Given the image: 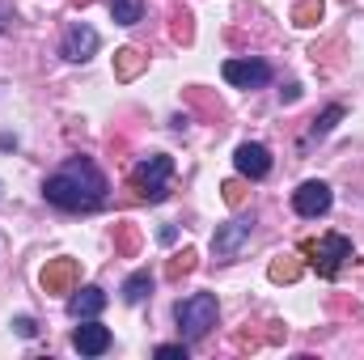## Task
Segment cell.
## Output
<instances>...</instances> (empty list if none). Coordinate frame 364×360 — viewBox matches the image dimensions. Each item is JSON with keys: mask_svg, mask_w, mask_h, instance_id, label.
Returning <instances> with one entry per match:
<instances>
[{"mask_svg": "<svg viewBox=\"0 0 364 360\" xmlns=\"http://www.w3.org/2000/svg\"><path fill=\"white\" fill-rule=\"evenodd\" d=\"M102 309H106V292H102V288H93V284L68 297V314H73L77 322H85V318H97Z\"/></svg>", "mask_w": 364, "mask_h": 360, "instance_id": "obj_12", "label": "cell"}, {"mask_svg": "<svg viewBox=\"0 0 364 360\" xmlns=\"http://www.w3.org/2000/svg\"><path fill=\"white\" fill-rule=\"evenodd\" d=\"M149 292H153V275H149V271H136V275L123 284V301H127V305H140Z\"/></svg>", "mask_w": 364, "mask_h": 360, "instance_id": "obj_17", "label": "cell"}, {"mask_svg": "<svg viewBox=\"0 0 364 360\" xmlns=\"http://www.w3.org/2000/svg\"><path fill=\"white\" fill-rule=\"evenodd\" d=\"M73 348H77L81 356H102V352L110 348V331H106L102 322H90V318H85V327L73 331Z\"/></svg>", "mask_w": 364, "mask_h": 360, "instance_id": "obj_11", "label": "cell"}, {"mask_svg": "<svg viewBox=\"0 0 364 360\" xmlns=\"http://www.w3.org/2000/svg\"><path fill=\"white\" fill-rule=\"evenodd\" d=\"M0 30H4V4H0Z\"/></svg>", "mask_w": 364, "mask_h": 360, "instance_id": "obj_24", "label": "cell"}, {"mask_svg": "<svg viewBox=\"0 0 364 360\" xmlns=\"http://www.w3.org/2000/svg\"><path fill=\"white\" fill-rule=\"evenodd\" d=\"M250 221H229V225H216V233H212V255L220 259V263H229V259H237V250L250 242Z\"/></svg>", "mask_w": 364, "mask_h": 360, "instance_id": "obj_7", "label": "cell"}, {"mask_svg": "<svg viewBox=\"0 0 364 360\" xmlns=\"http://www.w3.org/2000/svg\"><path fill=\"white\" fill-rule=\"evenodd\" d=\"M110 17L119 26H136L144 17V0H110Z\"/></svg>", "mask_w": 364, "mask_h": 360, "instance_id": "obj_18", "label": "cell"}, {"mask_svg": "<svg viewBox=\"0 0 364 360\" xmlns=\"http://www.w3.org/2000/svg\"><path fill=\"white\" fill-rule=\"evenodd\" d=\"M225 81L237 90H263L272 81V64L267 60H229L225 64Z\"/></svg>", "mask_w": 364, "mask_h": 360, "instance_id": "obj_6", "label": "cell"}, {"mask_svg": "<svg viewBox=\"0 0 364 360\" xmlns=\"http://www.w3.org/2000/svg\"><path fill=\"white\" fill-rule=\"evenodd\" d=\"M339 119H343V106H326V110H322V115L314 119V127H309V136H305V149H309L314 140H322V136H331Z\"/></svg>", "mask_w": 364, "mask_h": 360, "instance_id": "obj_15", "label": "cell"}, {"mask_svg": "<svg viewBox=\"0 0 364 360\" xmlns=\"http://www.w3.org/2000/svg\"><path fill=\"white\" fill-rule=\"evenodd\" d=\"M267 275H272V284H296L301 280V259L296 255H275Z\"/></svg>", "mask_w": 364, "mask_h": 360, "instance_id": "obj_14", "label": "cell"}, {"mask_svg": "<svg viewBox=\"0 0 364 360\" xmlns=\"http://www.w3.org/2000/svg\"><path fill=\"white\" fill-rule=\"evenodd\" d=\"M114 250H119L123 259H132V255L140 250V229H136L132 221H123V225H114Z\"/></svg>", "mask_w": 364, "mask_h": 360, "instance_id": "obj_16", "label": "cell"}, {"mask_svg": "<svg viewBox=\"0 0 364 360\" xmlns=\"http://www.w3.org/2000/svg\"><path fill=\"white\" fill-rule=\"evenodd\" d=\"M233 162H237V174L242 179H267L272 174V153L263 149V144H237V153H233Z\"/></svg>", "mask_w": 364, "mask_h": 360, "instance_id": "obj_10", "label": "cell"}, {"mask_svg": "<svg viewBox=\"0 0 364 360\" xmlns=\"http://www.w3.org/2000/svg\"><path fill=\"white\" fill-rule=\"evenodd\" d=\"M13 331H17V335H21V339H34V335H38V322H34V318H26V314H21V318H13Z\"/></svg>", "mask_w": 364, "mask_h": 360, "instance_id": "obj_22", "label": "cell"}, {"mask_svg": "<svg viewBox=\"0 0 364 360\" xmlns=\"http://www.w3.org/2000/svg\"><path fill=\"white\" fill-rule=\"evenodd\" d=\"M97 30L93 26H85V21H73L68 30H64V43H60V55L64 60H73V64H85V60H93V51H97Z\"/></svg>", "mask_w": 364, "mask_h": 360, "instance_id": "obj_5", "label": "cell"}, {"mask_svg": "<svg viewBox=\"0 0 364 360\" xmlns=\"http://www.w3.org/2000/svg\"><path fill=\"white\" fill-rule=\"evenodd\" d=\"M77 280H81V263L77 259H47V268L38 275L43 292H73Z\"/></svg>", "mask_w": 364, "mask_h": 360, "instance_id": "obj_9", "label": "cell"}, {"mask_svg": "<svg viewBox=\"0 0 364 360\" xmlns=\"http://www.w3.org/2000/svg\"><path fill=\"white\" fill-rule=\"evenodd\" d=\"M301 255H309V263L318 268L322 280H335L339 268L352 259V242H348L343 233H326V238H318V242H301Z\"/></svg>", "mask_w": 364, "mask_h": 360, "instance_id": "obj_4", "label": "cell"}, {"mask_svg": "<svg viewBox=\"0 0 364 360\" xmlns=\"http://www.w3.org/2000/svg\"><path fill=\"white\" fill-rule=\"evenodd\" d=\"M322 13H326V4H322V0H301V4L292 9V26H318V21H322Z\"/></svg>", "mask_w": 364, "mask_h": 360, "instance_id": "obj_19", "label": "cell"}, {"mask_svg": "<svg viewBox=\"0 0 364 360\" xmlns=\"http://www.w3.org/2000/svg\"><path fill=\"white\" fill-rule=\"evenodd\" d=\"M292 208H296V216H326L331 212V186L322 179L301 182L292 191Z\"/></svg>", "mask_w": 364, "mask_h": 360, "instance_id": "obj_8", "label": "cell"}, {"mask_svg": "<svg viewBox=\"0 0 364 360\" xmlns=\"http://www.w3.org/2000/svg\"><path fill=\"white\" fill-rule=\"evenodd\" d=\"M216 314H220V305H216L212 292H195V297H186V301L174 305V318H178V331H182L186 344L203 339V335L216 327Z\"/></svg>", "mask_w": 364, "mask_h": 360, "instance_id": "obj_2", "label": "cell"}, {"mask_svg": "<svg viewBox=\"0 0 364 360\" xmlns=\"http://www.w3.org/2000/svg\"><path fill=\"white\" fill-rule=\"evenodd\" d=\"M144 64H149V55H140L136 47H119L114 51V77L119 81H136L144 73Z\"/></svg>", "mask_w": 364, "mask_h": 360, "instance_id": "obj_13", "label": "cell"}, {"mask_svg": "<svg viewBox=\"0 0 364 360\" xmlns=\"http://www.w3.org/2000/svg\"><path fill=\"white\" fill-rule=\"evenodd\" d=\"M170 179H174V157H166V153H153V157H144V162L132 170V186H136L149 203H161V199H166Z\"/></svg>", "mask_w": 364, "mask_h": 360, "instance_id": "obj_3", "label": "cell"}, {"mask_svg": "<svg viewBox=\"0 0 364 360\" xmlns=\"http://www.w3.org/2000/svg\"><path fill=\"white\" fill-rule=\"evenodd\" d=\"M43 195L60 212H93V208L106 203V174L90 157H68L51 179L43 182Z\"/></svg>", "mask_w": 364, "mask_h": 360, "instance_id": "obj_1", "label": "cell"}, {"mask_svg": "<svg viewBox=\"0 0 364 360\" xmlns=\"http://www.w3.org/2000/svg\"><path fill=\"white\" fill-rule=\"evenodd\" d=\"M195 259H199L195 250H182V255H174V259L166 263V275H170V280H178V275H186V271H195Z\"/></svg>", "mask_w": 364, "mask_h": 360, "instance_id": "obj_20", "label": "cell"}, {"mask_svg": "<svg viewBox=\"0 0 364 360\" xmlns=\"http://www.w3.org/2000/svg\"><path fill=\"white\" fill-rule=\"evenodd\" d=\"M157 356L161 360H186V344H161Z\"/></svg>", "mask_w": 364, "mask_h": 360, "instance_id": "obj_23", "label": "cell"}, {"mask_svg": "<svg viewBox=\"0 0 364 360\" xmlns=\"http://www.w3.org/2000/svg\"><path fill=\"white\" fill-rule=\"evenodd\" d=\"M220 191H225V203H229V208H242V203H246V195H250V191H246V182H237V179H229Z\"/></svg>", "mask_w": 364, "mask_h": 360, "instance_id": "obj_21", "label": "cell"}]
</instances>
